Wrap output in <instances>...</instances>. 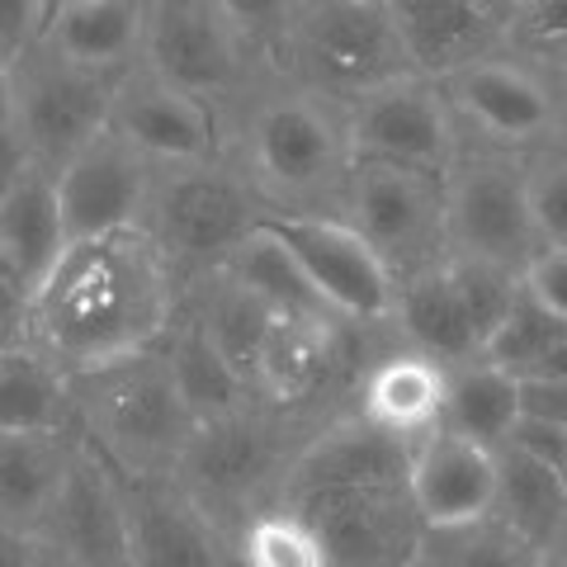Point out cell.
<instances>
[{
    "mask_svg": "<svg viewBox=\"0 0 567 567\" xmlns=\"http://www.w3.org/2000/svg\"><path fill=\"white\" fill-rule=\"evenodd\" d=\"M48 29V0H0V62L20 58Z\"/></svg>",
    "mask_w": 567,
    "mask_h": 567,
    "instance_id": "obj_38",
    "label": "cell"
},
{
    "mask_svg": "<svg viewBox=\"0 0 567 567\" xmlns=\"http://www.w3.org/2000/svg\"><path fill=\"white\" fill-rule=\"evenodd\" d=\"M520 406L525 416L567 425V379H520Z\"/></svg>",
    "mask_w": 567,
    "mask_h": 567,
    "instance_id": "obj_41",
    "label": "cell"
},
{
    "mask_svg": "<svg viewBox=\"0 0 567 567\" xmlns=\"http://www.w3.org/2000/svg\"><path fill=\"white\" fill-rule=\"evenodd\" d=\"M71 246L58 171L29 162L20 171L0 175V284L14 293H33L52 275Z\"/></svg>",
    "mask_w": 567,
    "mask_h": 567,
    "instance_id": "obj_19",
    "label": "cell"
},
{
    "mask_svg": "<svg viewBox=\"0 0 567 567\" xmlns=\"http://www.w3.org/2000/svg\"><path fill=\"white\" fill-rule=\"evenodd\" d=\"M322 425L308 421V412H284V406H270V402H251L241 412L199 421L175 477L237 539L246 520L284 502V487H289L298 454L308 450V440Z\"/></svg>",
    "mask_w": 567,
    "mask_h": 567,
    "instance_id": "obj_4",
    "label": "cell"
},
{
    "mask_svg": "<svg viewBox=\"0 0 567 567\" xmlns=\"http://www.w3.org/2000/svg\"><path fill=\"white\" fill-rule=\"evenodd\" d=\"M152 189H156V162L147 152H137L123 133L104 128L58 171L66 237L85 241V237H110V233L142 227L147 223Z\"/></svg>",
    "mask_w": 567,
    "mask_h": 567,
    "instance_id": "obj_15",
    "label": "cell"
},
{
    "mask_svg": "<svg viewBox=\"0 0 567 567\" xmlns=\"http://www.w3.org/2000/svg\"><path fill=\"white\" fill-rule=\"evenodd\" d=\"M39 539L81 567H133L123 473L81 431H76V458H71L66 487L52 502Z\"/></svg>",
    "mask_w": 567,
    "mask_h": 567,
    "instance_id": "obj_16",
    "label": "cell"
},
{
    "mask_svg": "<svg viewBox=\"0 0 567 567\" xmlns=\"http://www.w3.org/2000/svg\"><path fill=\"white\" fill-rule=\"evenodd\" d=\"M450 110L464 123V133L502 142V147L535 152L563 133V95L558 85L511 52H496L473 66H458L440 81Z\"/></svg>",
    "mask_w": 567,
    "mask_h": 567,
    "instance_id": "obj_14",
    "label": "cell"
},
{
    "mask_svg": "<svg viewBox=\"0 0 567 567\" xmlns=\"http://www.w3.org/2000/svg\"><path fill=\"white\" fill-rule=\"evenodd\" d=\"M496 487H502L496 450L454 435L445 425L412 450V496L431 529L496 516Z\"/></svg>",
    "mask_w": 567,
    "mask_h": 567,
    "instance_id": "obj_21",
    "label": "cell"
},
{
    "mask_svg": "<svg viewBox=\"0 0 567 567\" xmlns=\"http://www.w3.org/2000/svg\"><path fill=\"white\" fill-rule=\"evenodd\" d=\"M76 431L123 477H175L199 416L171 369L166 341L71 379Z\"/></svg>",
    "mask_w": 567,
    "mask_h": 567,
    "instance_id": "obj_3",
    "label": "cell"
},
{
    "mask_svg": "<svg viewBox=\"0 0 567 567\" xmlns=\"http://www.w3.org/2000/svg\"><path fill=\"white\" fill-rule=\"evenodd\" d=\"M544 554L525 544L502 516H483L468 525H425L412 567H539Z\"/></svg>",
    "mask_w": 567,
    "mask_h": 567,
    "instance_id": "obj_32",
    "label": "cell"
},
{
    "mask_svg": "<svg viewBox=\"0 0 567 567\" xmlns=\"http://www.w3.org/2000/svg\"><path fill=\"white\" fill-rule=\"evenodd\" d=\"M43 567H81V563H71V558H62L58 548H48V558H43Z\"/></svg>",
    "mask_w": 567,
    "mask_h": 567,
    "instance_id": "obj_44",
    "label": "cell"
},
{
    "mask_svg": "<svg viewBox=\"0 0 567 567\" xmlns=\"http://www.w3.org/2000/svg\"><path fill=\"white\" fill-rule=\"evenodd\" d=\"M539 567H567V558H544Z\"/></svg>",
    "mask_w": 567,
    "mask_h": 567,
    "instance_id": "obj_46",
    "label": "cell"
},
{
    "mask_svg": "<svg viewBox=\"0 0 567 567\" xmlns=\"http://www.w3.org/2000/svg\"><path fill=\"white\" fill-rule=\"evenodd\" d=\"M350 322H312V317H279L260 360L251 369V388L260 402L284 412H308L322 402L346 374V341Z\"/></svg>",
    "mask_w": 567,
    "mask_h": 567,
    "instance_id": "obj_22",
    "label": "cell"
},
{
    "mask_svg": "<svg viewBox=\"0 0 567 567\" xmlns=\"http://www.w3.org/2000/svg\"><path fill=\"white\" fill-rule=\"evenodd\" d=\"M133 567H241L237 539L181 487V477H123Z\"/></svg>",
    "mask_w": 567,
    "mask_h": 567,
    "instance_id": "obj_18",
    "label": "cell"
},
{
    "mask_svg": "<svg viewBox=\"0 0 567 567\" xmlns=\"http://www.w3.org/2000/svg\"><path fill=\"white\" fill-rule=\"evenodd\" d=\"M346 218L383 256L393 279H416L454 256L450 241V194L445 175L393 166V162H354Z\"/></svg>",
    "mask_w": 567,
    "mask_h": 567,
    "instance_id": "obj_9",
    "label": "cell"
},
{
    "mask_svg": "<svg viewBox=\"0 0 567 567\" xmlns=\"http://www.w3.org/2000/svg\"><path fill=\"white\" fill-rule=\"evenodd\" d=\"M110 128L128 137L137 152H147L156 166H189L227 156L218 104L152 76L147 66H133L118 81Z\"/></svg>",
    "mask_w": 567,
    "mask_h": 567,
    "instance_id": "obj_17",
    "label": "cell"
},
{
    "mask_svg": "<svg viewBox=\"0 0 567 567\" xmlns=\"http://www.w3.org/2000/svg\"><path fill=\"white\" fill-rule=\"evenodd\" d=\"M445 393H450V369L406 346V350L379 354L360 374L354 412L383 425L388 435L406 440V445H421L445 421Z\"/></svg>",
    "mask_w": 567,
    "mask_h": 567,
    "instance_id": "obj_23",
    "label": "cell"
},
{
    "mask_svg": "<svg viewBox=\"0 0 567 567\" xmlns=\"http://www.w3.org/2000/svg\"><path fill=\"white\" fill-rule=\"evenodd\" d=\"M166 354H171V369H175V379H181L185 398H189L199 421L241 412V406L260 402L251 379L227 360L223 346L213 341V331L189 312V303L181 308V317H175V327L166 336Z\"/></svg>",
    "mask_w": 567,
    "mask_h": 567,
    "instance_id": "obj_28",
    "label": "cell"
},
{
    "mask_svg": "<svg viewBox=\"0 0 567 567\" xmlns=\"http://www.w3.org/2000/svg\"><path fill=\"white\" fill-rule=\"evenodd\" d=\"M241 171L270 213H341L354 175L346 110L303 85L265 91L241 123Z\"/></svg>",
    "mask_w": 567,
    "mask_h": 567,
    "instance_id": "obj_2",
    "label": "cell"
},
{
    "mask_svg": "<svg viewBox=\"0 0 567 567\" xmlns=\"http://www.w3.org/2000/svg\"><path fill=\"white\" fill-rule=\"evenodd\" d=\"M506 445H516V450H525V454L544 458V464H554L558 473H567V425L539 421V416H520Z\"/></svg>",
    "mask_w": 567,
    "mask_h": 567,
    "instance_id": "obj_40",
    "label": "cell"
},
{
    "mask_svg": "<svg viewBox=\"0 0 567 567\" xmlns=\"http://www.w3.org/2000/svg\"><path fill=\"white\" fill-rule=\"evenodd\" d=\"M71 6H85V0H48V20H52L58 10H71Z\"/></svg>",
    "mask_w": 567,
    "mask_h": 567,
    "instance_id": "obj_45",
    "label": "cell"
},
{
    "mask_svg": "<svg viewBox=\"0 0 567 567\" xmlns=\"http://www.w3.org/2000/svg\"><path fill=\"white\" fill-rule=\"evenodd\" d=\"M563 341H567V317H558L554 308H544L539 298L520 284V298L511 303L506 322L496 327L492 341H487V360L511 369L516 379H529Z\"/></svg>",
    "mask_w": 567,
    "mask_h": 567,
    "instance_id": "obj_34",
    "label": "cell"
},
{
    "mask_svg": "<svg viewBox=\"0 0 567 567\" xmlns=\"http://www.w3.org/2000/svg\"><path fill=\"white\" fill-rule=\"evenodd\" d=\"M76 458L71 431H0V529L39 535Z\"/></svg>",
    "mask_w": 567,
    "mask_h": 567,
    "instance_id": "obj_24",
    "label": "cell"
},
{
    "mask_svg": "<svg viewBox=\"0 0 567 567\" xmlns=\"http://www.w3.org/2000/svg\"><path fill=\"white\" fill-rule=\"evenodd\" d=\"M241 567H336L322 535L293 506H270L251 516L237 535Z\"/></svg>",
    "mask_w": 567,
    "mask_h": 567,
    "instance_id": "obj_33",
    "label": "cell"
},
{
    "mask_svg": "<svg viewBox=\"0 0 567 567\" xmlns=\"http://www.w3.org/2000/svg\"><path fill=\"white\" fill-rule=\"evenodd\" d=\"M317 535L336 567H412L425 539L412 483H327L284 496Z\"/></svg>",
    "mask_w": 567,
    "mask_h": 567,
    "instance_id": "obj_11",
    "label": "cell"
},
{
    "mask_svg": "<svg viewBox=\"0 0 567 567\" xmlns=\"http://www.w3.org/2000/svg\"><path fill=\"white\" fill-rule=\"evenodd\" d=\"M48 544L39 535H14V529H0V567H43Z\"/></svg>",
    "mask_w": 567,
    "mask_h": 567,
    "instance_id": "obj_42",
    "label": "cell"
},
{
    "mask_svg": "<svg viewBox=\"0 0 567 567\" xmlns=\"http://www.w3.org/2000/svg\"><path fill=\"white\" fill-rule=\"evenodd\" d=\"M350 6H369V0H350ZM374 6H388V0H374Z\"/></svg>",
    "mask_w": 567,
    "mask_h": 567,
    "instance_id": "obj_47",
    "label": "cell"
},
{
    "mask_svg": "<svg viewBox=\"0 0 567 567\" xmlns=\"http://www.w3.org/2000/svg\"><path fill=\"white\" fill-rule=\"evenodd\" d=\"M260 52L223 0H147L142 66L208 104H227L251 85Z\"/></svg>",
    "mask_w": 567,
    "mask_h": 567,
    "instance_id": "obj_10",
    "label": "cell"
},
{
    "mask_svg": "<svg viewBox=\"0 0 567 567\" xmlns=\"http://www.w3.org/2000/svg\"><path fill=\"white\" fill-rule=\"evenodd\" d=\"M270 218V204L227 156L189 166H156V189L147 204V233L162 241L185 284L223 270L237 246Z\"/></svg>",
    "mask_w": 567,
    "mask_h": 567,
    "instance_id": "obj_7",
    "label": "cell"
},
{
    "mask_svg": "<svg viewBox=\"0 0 567 567\" xmlns=\"http://www.w3.org/2000/svg\"><path fill=\"white\" fill-rule=\"evenodd\" d=\"M265 223L298 256L312 289L327 298V308L341 322L393 327L398 279L350 218L341 213H270Z\"/></svg>",
    "mask_w": 567,
    "mask_h": 567,
    "instance_id": "obj_12",
    "label": "cell"
},
{
    "mask_svg": "<svg viewBox=\"0 0 567 567\" xmlns=\"http://www.w3.org/2000/svg\"><path fill=\"white\" fill-rule=\"evenodd\" d=\"M502 464V487H496V516H502L525 544H535L539 554H548L558 525L567 520V473L554 464L525 454L516 445L496 450Z\"/></svg>",
    "mask_w": 567,
    "mask_h": 567,
    "instance_id": "obj_30",
    "label": "cell"
},
{
    "mask_svg": "<svg viewBox=\"0 0 567 567\" xmlns=\"http://www.w3.org/2000/svg\"><path fill=\"white\" fill-rule=\"evenodd\" d=\"M544 558H567V520L558 525V535H554V544H548V554Z\"/></svg>",
    "mask_w": 567,
    "mask_h": 567,
    "instance_id": "obj_43",
    "label": "cell"
},
{
    "mask_svg": "<svg viewBox=\"0 0 567 567\" xmlns=\"http://www.w3.org/2000/svg\"><path fill=\"white\" fill-rule=\"evenodd\" d=\"M185 308V279L147 227L71 241L29 293L10 341H33L71 379L156 350ZM6 346V341H0Z\"/></svg>",
    "mask_w": 567,
    "mask_h": 567,
    "instance_id": "obj_1",
    "label": "cell"
},
{
    "mask_svg": "<svg viewBox=\"0 0 567 567\" xmlns=\"http://www.w3.org/2000/svg\"><path fill=\"white\" fill-rule=\"evenodd\" d=\"M445 194L454 256L496 260L525 275V265L544 251L535 204H529V152L464 137L454 166L445 171Z\"/></svg>",
    "mask_w": 567,
    "mask_h": 567,
    "instance_id": "obj_8",
    "label": "cell"
},
{
    "mask_svg": "<svg viewBox=\"0 0 567 567\" xmlns=\"http://www.w3.org/2000/svg\"><path fill=\"white\" fill-rule=\"evenodd\" d=\"M233 279H241L251 293H260L265 303H270L275 312L284 317H312V322H341L327 298L312 289V279L303 275V265H298V256L275 237L270 223H260L251 237H246L237 246V256L223 265Z\"/></svg>",
    "mask_w": 567,
    "mask_h": 567,
    "instance_id": "obj_31",
    "label": "cell"
},
{
    "mask_svg": "<svg viewBox=\"0 0 567 567\" xmlns=\"http://www.w3.org/2000/svg\"><path fill=\"white\" fill-rule=\"evenodd\" d=\"M529 204L544 246H567V137L529 152Z\"/></svg>",
    "mask_w": 567,
    "mask_h": 567,
    "instance_id": "obj_36",
    "label": "cell"
},
{
    "mask_svg": "<svg viewBox=\"0 0 567 567\" xmlns=\"http://www.w3.org/2000/svg\"><path fill=\"white\" fill-rule=\"evenodd\" d=\"M496 6H502V10H511V6H516V0H496Z\"/></svg>",
    "mask_w": 567,
    "mask_h": 567,
    "instance_id": "obj_48",
    "label": "cell"
},
{
    "mask_svg": "<svg viewBox=\"0 0 567 567\" xmlns=\"http://www.w3.org/2000/svg\"><path fill=\"white\" fill-rule=\"evenodd\" d=\"M354 162H393L445 175L464 147V123L435 76H402L346 104Z\"/></svg>",
    "mask_w": 567,
    "mask_h": 567,
    "instance_id": "obj_13",
    "label": "cell"
},
{
    "mask_svg": "<svg viewBox=\"0 0 567 567\" xmlns=\"http://www.w3.org/2000/svg\"><path fill=\"white\" fill-rule=\"evenodd\" d=\"M284 81L303 85L331 104H354L360 95L416 76L402 33L388 6H350V0H308L298 24L279 48Z\"/></svg>",
    "mask_w": 567,
    "mask_h": 567,
    "instance_id": "obj_6",
    "label": "cell"
},
{
    "mask_svg": "<svg viewBox=\"0 0 567 567\" xmlns=\"http://www.w3.org/2000/svg\"><path fill=\"white\" fill-rule=\"evenodd\" d=\"M525 416L520 406V379L511 369L492 364L487 354L468 364H450V393H445V431L477 440L487 450H502L516 421Z\"/></svg>",
    "mask_w": 567,
    "mask_h": 567,
    "instance_id": "obj_29",
    "label": "cell"
},
{
    "mask_svg": "<svg viewBox=\"0 0 567 567\" xmlns=\"http://www.w3.org/2000/svg\"><path fill=\"white\" fill-rule=\"evenodd\" d=\"M506 52L544 76L567 71V0H516L506 10Z\"/></svg>",
    "mask_w": 567,
    "mask_h": 567,
    "instance_id": "obj_35",
    "label": "cell"
},
{
    "mask_svg": "<svg viewBox=\"0 0 567 567\" xmlns=\"http://www.w3.org/2000/svg\"><path fill=\"white\" fill-rule=\"evenodd\" d=\"M525 289L535 293L544 308L567 317V246H544V251L525 265Z\"/></svg>",
    "mask_w": 567,
    "mask_h": 567,
    "instance_id": "obj_39",
    "label": "cell"
},
{
    "mask_svg": "<svg viewBox=\"0 0 567 567\" xmlns=\"http://www.w3.org/2000/svg\"><path fill=\"white\" fill-rule=\"evenodd\" d=\"M142 39H147V0H85L58 10L43 29L52 52L110 76H128L142 66Z\"/></svg>",
    "mask_w": 567,
    "mask_h": 567,
    "instance_id": "obj_26",
    "label": "cell"
},
{
    "mask_svg": "<svg viewBox=\"0 0 567 567\" xmlns=\"http://www.w3.org/2000/svg\"><path fill=\"white\" fill-rule=\"evenodd\" d=\"M118 81L52 52L43 39L0 62V175L29 162L62 171L110 128Z\"/></svg>",
    "mask_w": 567,
    "mask_h": 567,
    "instance_id": "obj_5",
    "label": "cell"
},
{
    "mask_svg": "<svg viewBox=\"0 0 567 567\" xmlns=\"http://www.w3.org/2000/svg\"><path fill=\"white\" fill-rule=\"evenodd\" d=\"M393 327L402 331L406 346L431 354V360H440L445 369L483 360L487 354V336H483V327H477L464 289L454 284L450 260L435 265V270H425V275H416V279L398 284Z\"/></svg>",
    "mask_w": 567,
    "mask_h": 567,
    "instance_id": "obj_25",
    "label": "cell"
},
{
    "mask_svg": "<svg viewBox=\"0 0 567 567\" xmlns=\"http://www.w3.org/2000/svg\"><path fill=\"white\" fill-rule=\"evenodd\" d=\"M223 6L260 58H279L284 39H289V29L298 24L308 0H223Z\"/></svg>",
    "mask_w": 567,
    "mask_h": 567,
    "instance_id": "obj_37",
    "label": "cell"
},
{
    "mask_svg": "<svg viewBox=\"0 0 567 567\" xmlns=\"http://www.w3.org/2000/svg\"><path fill=\"white\" fill-rule=\"evenodd\" d=\"M71 374L33 341L0 346V431H71Z\"/></svg>",
    "mask_w": 567,
    "mask_h": 567,
    "instance_id": "obj_27",
    "label": "cell"
},
{
    "mask_svg": "<svg viewBox=\"0 0 567 567\" xmlns=\"http://www.w3.org/2000/svg\"><path fill=\"white\" fill-rule=\"evenodd\" d=\"M388 10L421 76L445 81L506 52V10L496 0H388Z\"/></svg>",
    "mask_w": 567,
    "mask_h": 567,
    "instance_id": "obj_20",
    "label": "cell"
}]
</instances>
